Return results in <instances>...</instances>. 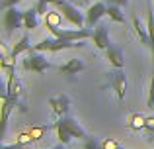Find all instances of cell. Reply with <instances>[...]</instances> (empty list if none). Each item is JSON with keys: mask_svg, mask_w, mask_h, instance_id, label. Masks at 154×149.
Returning <instances> with one entry per match:
<instances>
[{"mask_svg": "<svg viewBox=\"0 0 154 149\" xmlns=\"http://www.w3.org/2000/svg\"><path fill=\"white\" fill-rule=\"evenodd\" d=\"M76 47H84V41H68V39L63 37H45L41 39L39 43L31 45V51H51V53H57V51H63V49H76Z\"/></svg>", "mask_w": 154, "mask_h": 149, "instance_id": "cell-1", "label": "cell"}, {"mask_svg": "<svg viewBox=\"0 0 154 149\" xmlns=\"http://www.w3.org/2000/svg\"><path fill=\"white\" fill-rule=\"evenodd\" d=\"M127 75L123 69H113L105 73V86H109L111 90H115L117 98L125 100V92H127Z\"/></svg>", "mask_w": 154, "mask_h": 149, "instance_id": "cell-2", "label": "cell"}, {"mask_svg": "<svg viewBox=\"0 0 154 149\" xmlns=\"http://www.w3.org/2000/svg\"><path fill=\"white\" fill-rule=\"evenodd\" d=\"M22 69L41 75L51 69V63L47 61V55H43L41 51H29V55L22 61Z\"/></svg>", "mask_w": 154, "mask_h": 149, "instance_id": "cell-3", "label": "cell"}, {"mask_svg": "<svg viewBox=\"0 0 154 149\" xmlns=\"http://www.w3.org/2000/svg\"><path fill=\"white\" fill-rule=\"evenodd\" d=\"M49 31L55 35V37H63V39H68V41H86V39H92V30L90 28L66 30V28H60V26H51Z\"/></svg>", "mask_w": 154, "mask_h": 149, "instance_id": "cell-4", "label": "cell"}, {"mask_svg": "<svg viewBox=\"0 0 154 149\" xmlns=\"http://www.w3.org/2000/svg\"><path fill=\"white\" fill-rule=\"evenodd\" d=\"M55 8L63 14V18L66 20L68 24H72V26H76V28H86V16H84L82 12H78V8H76L74 4L63 0V2L55 4Z\"/></svg>", "mask_w": 154, "mask_h": 149, "instance_id": "cell-5", "label": "cell"}, {"mask_svg": "<svg viewBox=\"0 0 154 149\" xmlns=\"http://www.w3.org/2000/svg\"><path fill=\"white\" fill-rule=\"evenodd\" d=\"M4 34L12 35L16 30L23 28V10H18V6H10L4 10Z\"/></svg>", "mask_w": 154, "mask_h": 149, "instance_id": "cell-6", "label": "cell"}, {"mask_svg": "<svg viewBox=\"0 0 154 149\" xmlns=\"http://www.w3.org/2000/svg\"><path fill=\"white\" fill-rule=\"evenodd\" d=\"M55 124L63 126L64 130H66V131H68V134H70L74 139H80V141H86V139H90V138H92V135L88 134V131L84 130V128L80 126V124L76 122L74 118H70V116H60V118L57 120Z\"/></svg>", "mask_w": 154, "mask_h": 149, "instance_id": "cell-7", "label": "cell"}, {"mask_svg": "<svg viewBox=\"0 0 154 149\" xmlns=\"http://www.w3.org/2000/svg\"><path fill=\"white\" fill-rule=\"evenodd\" d=\"M107 16V2H96L88 6L86 10V28H94L100 24V20Z\"/></svg>", "mask_w": 154, "mask_h": 149, "instance_id": "cell-8", "label": "cell"}, {"mask_svg": "<svg viewBox=\"0 0 154 149\" xmlns=\"http://www.w3.org/2000/svg\"><path fill=\"white\" fill-rule=\"evenodd\" d=\"M49 106H51V112H53V114L60 118V116H68L72 102H70V98H68V96L57 94V96H51V98H49Z\"/></svg>", "mask_w": 154, "mask_h": 149, "instance_id": "cell-9", "label": "cell"}, {"mask_svg": "<svg viewBox=\"0 0 154 149\" xmlns=\"http://www.w3.org/2000/svg\"><path fill=\"white\" fill-rule=\"evenodd\" d=\"M92 41L98 49H109L111 47V41H109V31H107V26L105 24H98L92 31Z\"/></svg>", "mask_w": 154, "mask_h": 149, "instance_id": "cell-10", "label": "cell"}, {"mask_svg": "<svg viewBox=\"0 0 154 149\" xmlns=\"http://www.w3.org/2000/svg\"><path fill=\"white\" fill-rule=\"evenodd\" d=\"M84 69H86V63H84L82 59H68L64 65L59 67V73L72 76V75H78L80 71H84Z\"/></svg>", "mask_w": 154, "mask_h": 149, "instance_id": "cell-11", "label": "cell"}, {"mask_svg": "<svg viewBox=\"0 0 154 149\" xmlns=\"http://www.w3.org/2000/svg\"><path fill=\"white\" fill-rule=\"evenodd\" d=\"M105 59L109 61V65L113 67V69H123L125 67V59H123V51L119 49V47H109V49H105Z\"/></svg>", "mask_w": 154, "mask_h": 149, "instance_id": "cell-12", "label": "cell"}, {"mask_svg": "<svg viewBox=\"0 0 154 149\" xmlns=\"http://www.w3.org/2000/svg\"><path fill=\"white\" fill-rule=\"evenodd\" d=\"M16 106H18L16 100L10 98V96L4 92V96H2V135L6 134V126H8V120H10V112H12V108H16Z\"/></svg>", "mask_w": 154, "mask_h": 149, "instance_id": "cell-13", "label": "cell"}, {"mask_svg": "<svg viewBox=\"0 0 154 149\" xmlns=\"http://www.w3.org/2000/svg\"><path fill=\"white\" fill-rule=\"evenodd\" d=\"M39 12H37V8L35 6H31V8H27V10H23V28L26 30H35V28L39 26Z\"/></svg>", "mask_w": 154, "mask_h": 149, "instance_id": "cell-14", "label": "cell"}, {"mask_svg": "<svg viewBox=\"0 0 154 149\" xmlns=\"http://www.w3.org/2000/svg\"><path fill=\"white\" fill-rule=\"evenodd\" d=\"M127 126H129V130H133V131H144V128H146V116L139 114V112H133V114L129 116Z\"/></svg>", "mask_w": 154, "mask_h": 149, "instance_id": "cell-15", "label": "cell"}, {"mask_svg": "<svg viewBox=\"0 0 154 149\" xmlns=\"http://www.w3.org/2000/svg\"><path fill=\"white\" fill-rule=\"evenodd\" d=\"M23 51H31V43H29V35L27 34H23L22 37H20V41L14 43V47H12V51H10V57L16 59L20 53H23Z\"/></svg>", "mask_w": 154, "mask_h": 149, "instance_id": "cell-16", "label": "cell"}, {"mask_svg": "<svg viewBox=\"0 0 154 149\" xmlns=\"http://www.w3.org/2000/svg\"><path fill=\"white\" fill-rule=\"evenodd\" d=\"M146 28H148V35H150L148 47H150V51H152V61H154V10H152L150 4L146 6Z\"/></svg>", "mask_w": 154, "mask_h": 149, "instance_id": "cell-17", "label": "cell"}, {"mask_svg": "<svg viewBox=\"0 0 154 149\" xmlns=\"http://www.w3.org/2000/svg\"><path fill=\"white\" fill-rule=\"evenodd\" d=\"M133 26H135V31L137 35H139L140 43H144V45H148L150 43V35H148V28H144L143 24H140L139 18H133Z\"/></svg>", "mask_w": 154, "mask_h": 149, "instance_id": "cell-18", "label": "cell"}, {"mask_svg": "<svg viewBox=\"0 0 154 149\" xmlns=\"http://www.w3.org/2000/svg\"><path fill=\"white\" fill-rule=\"evenodd\" d=\"M107 18L117 24H125V14L121 12V6H117V4H107Z\"/></svg>", "mask_w": 154, "mask_h": 149, "instance_id": "cell-19", "label": "cell"}, {"mask_svg": "<svg viewBox=\"0 0 154 149\" xmlns=\"http://www.w3.org/2000/svg\"><path fill=\"white\" fill-rule=\"evenodd\" d=\"M55 131H57V139H59V143H63V145H68V143L74 139L63 126H59V124H55Z\"/></svg>", "mask_w": 154, "mask_h": 149, "instance_id": "cell-20", "label": "cell"}, {"mask_svg": "<svg viewBox=\"0 0 154 149\" xmlns=\"http://www.w3.org/2000/svg\"><path fill=\"white\" fill-rule=\"evenodd\" d=\"M63 14H60L59 10L57 12H47L45 14V26L51 28V26H60V22H63Z\"/></svg>", "mask_w": 154, "mask_h": 149, "instance_id": "cell-21", "label": "cell"}, {"mask_svg": "<svg viewBox=\"0 0 154 149\" xmlns=\"http://www.w3.org/2000/svg\"><path fill=\"white\" fill-rule=\"evenodd\" d=\"M144 134H146L148 141H154V116H146V128H144Z\"/></svg>", "mask_w": 154, "mask_h": 149, "instance_id": "cell-22", "label": "cell"}, {"mask_svg": "<svg viewBox=\"0 0 154 149\" xmlns=\"http://www.w3.org/2000/svg\"><path fill=\"white\" fill-rule=\"evenodd\" d=\"M59 2H63V0H37V4H35V8H37V12L39 14H43L45 16L47 14V4H59Z\"/></svg>", "mask_w": 154, "mask_h": 149, "instance_id": "cell-23", "label": "cell"}, {"mask_svg": "<svg viewBox=\"0 0 154 149\" xmlns=\"http://www.w3.org/2000/svg\"><path fill=\"white\" fill-rule=\"evenodd\" d=\"M82 149H103V147H102V141H100V139L90 138L82 143Z\"/></svg>", "mask_w": 154, "mask_h": 149, "instance_id": "cell-24", "label": "cell"}, {"mask_svg": "<svg viewBox=\"0 0 154 149\" xmlns=\"http://www.w3.org/2000/svg\"><path fill=\"white\" fill-rule=\"evenodd\" d=\"M102 147L103 149H121V143L117 141V139H113V138H107V139L102 141Z\"/></svg>", "mask_w": 154, "mask_h": 149, "instance_id": "cell-25", "label": "cell"}, {"mask_svg": "<svg viewBox=\"0 0 154 149\" xmlns=\"http://www.w3.org/2000/svg\"><path fill=\"white\" fill-rule=\"evenodd\" d=\"M146 106L150 108V110H154V75L150 79V88H148V102H146Z\"/></svg>", "mask_w": 154, "mask_h": 149, "instance_id": "cell-26", "label": "cell"}, {"mask_svg": "<svg viewBox=\"0 0 154 149\" xmlns=\"http://www.w3.org/2000/svg\"><path fill=\"white\" fill-rule=\"evenodd\" d=\"M29 145H27V143H12V145H8V143H2V145H0V149H27Z\"/></svg>", "mask_w": 154, "mask_h": 149, "instance_id": "cell-27", "label": "cell"}, {"mask_svg": "<svg viewBox=\"0 0 154 149\" xmlns=\"http://www.w3.org/2000/svg\"><path fill=\"white\" fill-rule=\"evenodd\" d=\"M20 2H23V0H2V10H6L10 6H18Z\"/></svg>", "mask_w": 154, "mask_h": 149, "instance_id": "cell-28", "label": "cell"}, {"mask_svg": "<svg viewBox=\"0 0 154 149\" xmlns=\"http://www.w3.org/2000/svg\"><path fill=\"white\" fill-rule=\"evenodd\" d=\"M127 2L129 0H107V4H117V6H121V8L127 6Z\"/></svg>", "mask_w": 154, "mask_h": 149, "instance_id": "cell-29", "label": "cell"}, {"mask_svg": "<svg viewBox=\"0 0 154 149\" xmlns=\"http://www.w3.org/2000/svg\"><path fill=\"white\" fill-rule=\"evenodd\" d=\"M76 4L78 6H86V4H90V0H76Z\"/></svg>", "mask_w": 154, "mask_h": 149, "instance_id": "cell-30", "label": "cell"}, {"mask_svg": "<svg viewBox=\"0 0 154 149\" xmlns=\"http://www.w3.org/2000/svg\"><path fill=\"white\" fill-rule=\"evenodd\" d=\"M64 145H63V143H59V145H55V147H51V149H63Z\"/></svg>", "mask_w": 154, "mask_h": 149, "instance_id": "cell-31", "label": "cell"}, {"mask_svg": "<svg viewBox=\"0 0 154 149\" xmlns=\"http://www.w3.org/2000/svg\"><path fill=\"white\" fill-rule=\"evenodd\" d=\"M121 149H123V147H121Z\"/></svg>", "mask_w": 154, "mask_h": 149, "instance_id": "cell-32", "label": "cell"}]
</instances>
